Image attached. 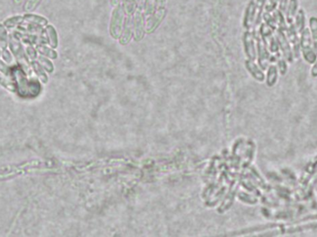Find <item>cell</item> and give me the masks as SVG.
Masks as SVG:
<instances>
[{"mask_svg":"<svg viewBox=\"0 0 317 237\" xmlns=\"http://www.w3.org/2000/svg\"><path fill=\"white\" fill-rule=\"evenodd\" d=\"M11 76L15 82L16 93L20 98H35L41 92V85L37 80H29L27 73L19 66L11 67Z\"/></svg>","mask_w":317,"mask_h":237,"instance_id":"obj_1","label":"cell"},{"mask_svg":"<svg viewBox=\"0 0 317 237\" xmlns=\"http://www.w3.org/2000/svg\"><path fill=\"white\" fill-rule=\"evenodd\" d=\"M9 48H10V52L12 55L15 57L17 62L19 63L20 67L24 69V71L31 72V61L28 59L25 50L22 47V43L20 40L16 38L13 34H10V40H9Z\"/></svg>","mask_w":317,"mask_h":237,"instance_id":"obj_2","label":"cell"},{"mask_svg":"<svg viewBox=\"0 0 317 237\" xmlns=\"http://www.w3.org/2000/svg\"><path fill=\"white\" fill-rule=\"evenodd\" d=\"M299 49L305 61L310 64H314L317 59V55L314 50V46L312 42V37L309 28H305L304 31L299 34Z\"/></svg>","mask_w":317,"mask_h":237,"instance_id":"obj_3","label":"cell"},{"mask_svg":"<svg viewBox=\"0 0 317 237\" xmlns=\"http://www.w3.org/2000/svg\"><path fill=\"white\" fill-rule=\"evenodd\" d=\"M124 15L125 13L122 5L115 7L112 11V16L110 20V34L113 36V38H118L122 34V31L124 23L123 22Z\"/></svg>","mask_w":317,"mask_h":237,"instance_id":"obj_4","label":"cell"},{"mask_svg":"<svg viewBox=\"0 0 317 237\" xmlns=\"http://www.w3.org/2000/svg\"><path fill=\"white\" fill-rule=\"evenodd\" d=\"M262 17L258 13L257 6L255 0H250L247 6V9L244 15V26L246 29L249 30L253 25L257 24Z\"/></svg>","mask_w":317,"mask_h":237,"instance_id":"obj_5","label":"cell"},{"mask_svg":"<svg viewBox=\"0 0 317 237\" xmlns=\"http://www.w3.org/2000/svg\"><path fill=\"white\" fill-rule=\"evenodd\" d=\"M277 41H278V48L282 51V54L284 58L291 61L292 59V48L289 44V41L287 39V35L285 34V30H277Z\"/></svg>","mask_w":317,"mask_h":237,"instance_id":"obj_6","label":"cell"},{"mask_svg":"<svg viewBox=\"0 0 317 237\" xmlns=\"http://www.w3.org/2000/svg\"><path fill=\"white\" fill-rule=\"evenodd\" d=\"M144 10L142 8L138 7V9L135 11L134 20H133V25L136 34V39H141L144 33V17H143Z\"/></svg>","mask_w":317,"mask_h":237,"instance_id":"obj_7","label":"cell"},{"mask_svg":"<svg viewBox=\"0 0 317 237\" xmlns=\"http://www.w3.org/2000/svg\"><path fill=\"white\" fill-rule=\"evenodd\" d=\"M244 44H245V50L246 54L250 60H254L256 59V45H255V39L251 33L247 32L244 36Z\"/></svg>","mask_w":317,"mask_h":237,"instance_id":"obj_8","label":"cell"},{"mask_svg":"<svg viewBox=\"0 0 317 237\" xmlns=\"http://www.w3.org/2000/svg\"><path fill=\"white\" fill-rule=\"evenodd\" d=\"M299 10V0H289L287 10L285 12V18H286L287 25L293 24L295 16H296Z\"/></svg>","mask_w":317,"mask_h":237,"instance_id":"obj_9","label":"cell"},{"mask_svg":"<svg viewBox=\"0 0 317 237\" xmlns=\"http://www.w3.org/2000/svg\"><path fill=\"white\" fill-rule=\"evenodd\" d=\"M45 33H46L48 44L52 49H56L59 45V38H58V34H57V31L55 29V27L51 24H48L45 28Z\"/></svg>","mask_w":317,"mask_h":237,"instance_id":"obj_10","label":"cell"},{"mask_svg":"<svg viewBox=\"0 0 317 237\" xmlns=\"http://www.w3.org/2000/svg\"><path fill=\"white\" fill-rule=\"evenodd\" d=\"M23 19H24V22L38 24V25H41L43 27L47 26L49 24V20L47 18H45V17H43L41 15H38V14L31 13V12H26L25 14H23Z\"/></svg>","mask_w":317,"mask_h":237,"instance_id":"obj_11","label":"cell"},{"mask_svg":"<svg viewBox=\"0 0 317 237\" xmlns=\"http://www.w3.org/2000/svg\"><path fill=\"white\" fill-rule=\"evenodd\" d=\"M305 22H306V17H305V11L303 9H299L298 10L297 14L295 16V19L293 21V25L295 27V29L298 32L299 34H300L305 27Z\"/></svg>","mask_w":317,"mask_h":237,"instance_id":"obj_12","label":"cell"},{"mask_svg":"<svg viewBox=\"0 0 317 237\" xmlns=\"http://www.w3.org/2000/svg\"><path fill=\"white\" fill-rule=\"evenodd\" d=\"M31 67H32L33 70L35 71V73L36 74V77L38 78V80L42 84H47L48 83L49 77H48V75L46 73V69L42 67V65L40 64L37 60L31 61Z\"/></svg>","mask_w":317,"mask_h":237,"instance_id":"obj_13","label":"cell"},{"mask_svg":"<svg viewBox=\"0 0 317 237\" xmlns=\"http://www.w3.org/2000/svg\"><path fill=\"white\" fill-rule=\"evenodd\" d=\"M38 54L50 59H56L58 58V53L51 47L46 46V44H39L35 46Z\"/></svg>","mask_w":317,"mask_h":237,"instance_id":"obj_14","label":"cell"},{"mask_svg":"<svg viewBox=\"0 0 317 237\" xmlns=\"http://www.w3.org/2000/svg\"><path fill=\"white\" fill-rule=\"evenodd\" d=\"M309 30L312 37L314 50L317 55V18L313 16L309 19Z\"/></svg>","mask_w":317,"mask_h":237,"instance_id":"obj_15","label":"cell"},{"mask_svg":"<svg viewBox=\"0 0 317 237\" xmlns=\"http://www.w3.org/2000/svg\"><path fill=\"white\" fill-rule=\"evenodd\" d=\"M0 85L8 89L10 92L12 93H16V85H15V82L12 78L11 75H6L2 72H0Z\"/></svg>","mask_w":317,"mask_h":237,"instance_id":"obj_16","label":"cell"},{"mask_svg":"<svg viewBox=\"0 0 317 237\" xmlns=\"http://www.w3.org/2000/svg\"><path fill=\"white\" fill-rule=\"evenodd\" d=\"M122 7L126 16H131L135 13L139 6V0H122Z\"/></svg>","mask_w":317,"mask_h":237,"instance_id":"obj_17","label":"cell"},{"mask_svg":"<svg viewBox=\"0 0 317 237\" xmlns=\"http://www.w3.org/2000/svg\"><path fill=\"white\" fill-rule=\"evenodd\" d=\"M131 32H132V20H131V16H127L126 19L124 20L123 23V31H122V34H121V43H126L128 42L131 36Z\"/></svg>","mask_w":317,"mask_h":237,"instance_id":"obj_18","label":"cell"},{"mask_svg":"<svg viewBox=\"0 0 317 237\" xmlns=\"http://www.w3.org/2000/svg\"><path fill=\"white\" fill-rule=\"evenodd\" d=\"M24 22V19H23V15H17V16H13L8 18L7 20L3 21V24L6 26L7 29H10V28H17L18 26H20V24H22Z\"/></svg>","mask_w":317,"mask_h":237,"instance_id":"obj_19","label":"cell"},{"mask_svg":"<svg viewBox=\"0 0 317 237\" xmlns=\"http://www.w3.org/2000/svg\"><path fill=\"white\" fill-rule=\"evenodd\" d=\"M247 68H248L249 72L256 78V79L259 80V81H264V75L263 73V71L261 69H259L257 65L253 62V60H250L248 59L247 61Z\"/></svg>","mask_w":317,"mask_h":237,"instance_id":"obj_20","label":"cell"},{"mask_svg":"<svg viewBox=\"0 0 317 237\" xmlns=\"http://www.w3.org/2000/svg\"><path fill=\"white\" fill-rule=\"evenodd\" d=\"M9 40L10 35L8 30L3 23H0V47L1 50H5L9 47Z\"/></svg>","mask_w":317,"mask_h":237,"instance_id":"obj_21","label":"cell"},{"mask_svg":"<svg viewBox=\"0 0 317 237\" xmlns=\"http://www.w3.org/2000/svg\"><path fill=\"white\" fill-rule=\"evenodd\" d=\"M278 80V68L277 66L271 65L268 69L267 84L269 86H272L276 84Z\"/></svg>","mask_w":317,"mask_h":237,"instance_id":"obj_22","label":"cell"},{"mask_svg":"<svg viewBox=\"0 0 317 237\" xmlns=\"http://www.w3.org/2000/svg\"><path fill=\"white\" fill-rule=\"evenodd\" d=\"M37 61H38L40 64L42 65V67L46 69V71H48L49 73L53 72V70H54V65H53V63L51 62L50 59L39 55L38 58H37Z\"/></svg>","mask_w":317,"mask_h":237,"instance_id":"obj_23","label":"cell"},{"mask_svg":"<svg viewBox=\"0 0 317 237\" xmlns=\"http://www.w3.org/2000/svg\"><path fill=\"white\" fill-rule=\"evenodd\" d=\"M42 0H25L23 4V10L25 12H33L40 5Z\"/></svg>","mask_w":317,"mask_h":237,"instance_id":"obj_24","label":"cell"},{"mask_svg":"<svg viewBox=\"0 0 317 237\" xmlns=\"http://www.w3.org/2000/svg\"><path fill=\"white\" fill-rule=\"evenodd\" d=\"M25 53L28 57V59H30V61H34V60H37L38 58V52L36 50V48H35L34 46L28 45L25 48Z\"/></svg>","mask_w":317,"mask_h":237,"instance_id":"obj_25","label":"cell"},{"mask_svg":"<svg viewBox=\"0 0 317 237\" xmlns=\"http://www.w3.org/2000/svg\"><path fill=\"white\" fill-rule=\"evenodd\" d=\"M278 3L279 0H267L264 9V12H268V13H272L275 10H278Z\"/></svg>","mask_w":317,"mask_h":237,"instance_id":"obj_26","label":"cell"},{"mask_svg":"<svg viewBox=\"0 0 317 237\" xmlns=\"http://www.w3.org/2000/svg\"><path fill=\"white\" fill-rule=\"evenodd\" d=\"M12 56H13L12 53H11L10 50H8V49L1 50V58H2V59H3L6 63L10 64V63H11V62L13 61Z\"/></svg>","mask_w":317,"mask_h":237,"instance_id":"obj_27","label":"cell"},{"mask_svg":"<svg viewBox=\"0 0 317 237\" xmlns=\"http://www.w3.org/2000/svg\"><path fill=\"white\" fill-rule=\"evenodd\" d=\"M0 72L6 75H11V67L9 66V64L6 63L3 59H0Z\"/></svg>","mask_w":317,"mask_h":237,"instance_id":"obj_28","label":"cell"},{"mask_svg":"<svg viewBox=\"0 0 317 237\" xmlns=\"http://www.w3.org/2000/svg\"><path fill=\"white\" fill-rule=\"evenodd\" d=\"M266 2H267V0H255L256 6H257L258 13L262 18H263V12H264V6H265Z\"/></svg>","mask_w":317,"mask_h":237,"instance_id":"obj_29","label":"cell"},{"mask_svg":"<svg viewBox=\"0 0 317 237\" xmlns=\"http://www.w3.org/2000/svg\"><path fill=\"white\" fill-rule=\"evenodd\" d=\"M288 2H289V0H279L278 10H279V11H281L282 13H284V15H285V12H286V10H287Z\"/></svg>","mask_w":317,"mask_h":237,"instance_id":"obj_30","label":"cell"},{"mask_svg":"<svg viewBox=\"0 0 317 237\" xmlns=\"http://www.w3.org/2000/svg\"><path fill=\"white\" fill-rule=\"evenodd\" d=\"M278 66H279V69H280V71H281L282 73H284V72H283V69H284L285 71L287 70V63H286V61H285L284 59H280V60L278 61Z\"/></svg>","mask_w":317,"mask_h":237,"instance_id":"obj_31","label":"cell"},{"mask_svg":"<svg viewBox=\"0 0 317 237\" xmlns=\"http://www.w3.org/2000/svg\"><path fill=\"white\" fill-rule=\"evenodd\" d=\"M311 74H312L314 77H317V59L315 61L314 66H313V68L311 69Z\"/></svg>","mask_w":317,"mask_h":237,"instance_id":"obj_32","label":"cell"},{"mask_svg":"<svg viewBox=\"0 0 317 237\" xmlns=\"http://www.w3.org/2000/svg\"><path fill=\"white\" fill-rule=\"evenodd\" d=\"M121 4H122V0H110V5H111L113 8L119 6Z\"/></svg>","mask_w":317,"mask_h":237,"instance_id":"obj_33","label":"cell"},{"mask_svg":"<svg viewBox=\"0 0 317 237\" xmlns=\"http://www.w3.org/2000/svg\"><path fill=\"white\" fill-rule=\"evenodd\" d=\"M12 1H13V4H14V5H17V6H18V5H20V4H21V2H22L23 0H12Z\"/></svg>","mask_w":317,"mask_h":237,"instance_id":"obj_34","label":"cell"},{"mask_svg":"<svg viewBox=\"0 0 317 237\" xmlns=\"http://www.w3.org/2000/svg\"><path fill=\"white\" fill-rule=\"evenodd\" d=\"M0 58H1V47H0Z\"/></svg>","mask_w":317,"mask_h":237,"instance_id":"obj_35","label":"cell"}]
</instances>
